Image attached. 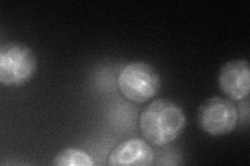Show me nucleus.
Wrapping results in <instances>:
<instances>
[{"instance_id": "f257e3e1", "label": "nucleus", "mask_w": 250, "mask_h": 166, "mask_svg": "<svg viewBox=\"0 0 250 166\" xmlns=\"http://www.w3.org/2000/svg\"><path fill=\"white\" fill-rule=\"evenodd\" d=\"M187 117L175 103L159 99L153 101L140 116V129L150 144L163 147L175 140L184 130Z\"/></svg>"}, {"instance_id": "f03ea898", "label": "nucleus", "mask_w": 250, "mask_h": 166, "mask_svg": "<svg viewBox=\"0 0 250 166\" xmlns=\"http://www.w3.org/2000/svg\"><path fill=\"white\" fill-rule=\"evenodd\" d=\"M38 59L29 47L9 43L0 49V82L5 86H20L35 75Z\"/></svg>"}, {"instance_id": "7ed1b4c3", "label": "nucleus", "mask_w": 250, "mask_h": 166, "mask_svg": "<svg viewBox=\"0 0 250 166\" xmlns=\"http://www.w3.org/2000/svg\"><path fill=\"white\" fill-rule=\"evenodd\" d=\"M118 86L127 100L144 103L158 93L161 88V77L151 65L136 61L121 71L118 77Z\"/></svg>"}, {"instance_id": "20e7f679", "label": "nucleus", "mask_w": 250, "mask_h": 166, "mask_svg": "<svg viewBox=\"0 0 250 166\" xmlns=\"http://www.w3.org/2000/svg\"><path fill=\"white\" fill-rule=\"evenodd\" d=\"M238 116L233 103L221 97L206 100L197 111L200 128L212 136H222L231 132L236 128Z\"/></svg>"}, {"instance_id": "39448f33", "label": "nucleus", "mask_w": 250, "mask_h": 166, "mask_svg": "<svg viewBox=\"0 0 250 166\" xmlns=\"http://www.w3.org/2000/svg\"><path fill=\"white\" fill-rule=\"evenodd\" d=\"M219 85L232 100H243L249 94L250 70L247 60H230L221 68Z\"/></svg>"}, {"instance_id": "423d86ee", "label": "nucleus", "mask_w": 250, "mask_h": 166, "mask_svg": "<svg viewBox=\"0 0 250 166\" xmlns=\"http://www.w3.org/2000/svg\"><path fill=\"white\" fill-rule=\"evenodd\" d=\"M154 152L150 145L139 138L122 142L108 157V165L147 166L153 164Z\"/></svg>"}, {"instance_id": "0eeeda50", "label": "nucleus", "mask_w": 250, "mask_h": 166, "mask_svg": "<svg viewBox=\"0 0 250 166\" xmlns=\"http://www.w3.org/2000/svg\"><path fill=\"white\" fill-rule=\"evenodd\" d=\"M53 165L57 166H92V158L80 148H68L62 149L53 160Z\"/></svg>"}]
</instances>
